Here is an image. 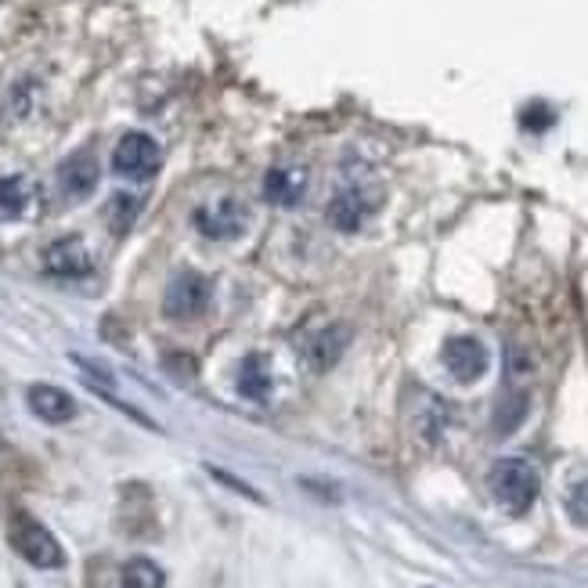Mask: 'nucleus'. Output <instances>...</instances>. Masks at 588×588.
Instances as JSON below:
<instances>
[{
	"label": "nucleus",
	"instance_id": "obj_11",
	"mask_svg": "<svg viewBox=\"0 0 588 588\" xmlns=\"http://www.w3.org/2000/svg\"><path fill=\"white\" fill-rule=\"evenodd\" d=\"M30 408L36 419L52 422V427H61V422H69L72 416H77V402L61 391V386H52V383H36L30 386Z\"/></svg>",
	"mask_w": 588,
	"mask_h": 588
},
{
	"label": "nucleus",
	"instance_id": "obj_3",
	"mask_svg": "<svg viewBox=\"0 0 588 588\" xmlns=\"http://www.w3.org/2000/svg\"><path fill=\"white\" fill-rule=\"evenodd\" d=\"M8 542L36 570H55L66 563L58 538L47 531L41 520L26 517V512H15V520H11V528H8Z\"/></svg>",
	"mask_w": 588,
	"mask_h": 588
},
{
	"label": "nucleus",
	"instance_id": "obj_10",
	"mask_svg": "<svg viewBox=\"0 0 588 588\" xmlns=\"http://www.w3.org/2000/svg\"><path fill=\"white\" fill-rule=\"evenodd\" d=\"M347 343H350V329H347V325H325V329L310 336V343L304 347V361L315 372H329L336 361L343 358Z\"/></svg>",
	"mask_w": 588,
	"mask_h": 588
},
{
	"label": "nucleus",
	"instance_id": "obj_4",
	"mask_svg": "<svg viewBox=\"0 0 588 588\" xmlns=\"http://www.w3.org/2000/svg\"><path fill=\"white\" fill-rule=\"evenodd\" d=\"M210 296H214V285H210L206 274L181 271L173 274L167 293H162V315L170 321H192L210 307Z\"/></svg>",
	"mask_w": 588,
	"mask_h": 588
},
{
	"label": "nucleus",
	"instance_id": "obj_7",
	"mask_svg": "<svg viewBox=\"0 0 588 588\" xmlns=\"http://www.w3.org/2000/svg\"><path fill=\"white\" fill-rule=\"evenodd\" d=\"M444 369L455 375L459 383H477L487 372V347L473 336H452L441 350Z\"/></svg>",
	"mask_w": 588,
	"mask_h": 588
},
{
	"label": "nucleus",
	"instance_id": "obj_8",
	"mask_svg": "<svg viewBox=\"0 0 588 588\" xmlns=\"http://www.w3.org/2000/svg\"><path fill=\"white\" fill-rule=\"evenodd\" d=\"M310 173L299 162H279L264 173V199L271 206H299V199L307 195Z\"/></svg>",
	"mask_w": 588,
	"mask_h": 588
},
{
	"label": "nucleus",
	"instance_id": "obj_15",
	"mask_svg": "<svg viewBox=\"0 0 588 588\" xmlns=\"http://www.w3.org/2000/svg\"><path fill=\"white\" fill-rule=\"evenodd\" d=\"M162 581H167L162 570L145 556H137L123 567V588H162Z\"/></svg>",
	"mask_w": 588,
	"mask_h": 588
},
{
	"label": "nucleus",
	"instance_id": "obj_2",
	"mask_svg": "<svg viewBox=\"0 0 588 588\" xmlns=\"http://www.w3.org/2000/svg\"><path fill=\"white\" fill-rule=\"evenodd\" d=\"M487 487H491L498 506L512 512V517H520L538 498V473L531 462H523V459H498L491 473H487Z\"/></svg>",
	"mask_w": 588,
	"mask_h": 588
},
{
	"label": "nucleus",
	"instance_id": "obj_13",
	"mask_svg": "<svg viewBox=\"0 0 588 588\" xmlns=\"http://www.w3.org/2000/svg\"><path fill=\"white\" fill-rule=\"evenodd\" d=\"M239 394L249 402H268L271 394V369L264 354H249L239 365Z\"/></svg>",
	"mask_w": 588,
	"mask_h": 588
},
{
	"label": "nucleus",
	"instance_id": "obj_14",
	"mask_svg": "<svg viewBox=\"0 0 588 588\" xmlns=\"http://www.w3.org/2000/svg\"><path fill=\"white\" fill-rule=\"evenodd\" d=\"M30 206V184L22 178H0V224L19 220Z\"/></svg>",
	"mask_w": 588,
	"mask_h": 588
},
{
	"label": "nucleus",
	"instance_id": "obj_1",
	"mask_svg": "<svg viewBox=\"0 0 588 588\" xmlns=\"http://www.w3.org/2000/svg\"><path fill=\"white\" fill-rule=\"evenodd\" d=\"M383 203V184L372 178L365 162H350L343 167V184L336 188V195L325 206V220L336 231H358L361 220L372 217Z\"/></svg>",
	"mask_w": 588,
	"mask_h": 588
},
{
	"label": "nucleus",
	"instance_id": "obj_5",
	"mask_svg": "<svg viewBox=\"0 0 588 588\" xmlns=\"http://www.w3.org/2000/svg\"><path fill=\"white\" fill-rule=\"evenodd\" d=\"M159 145L152 142L148 134L134 131V134H123L116 152H112V170L120 173V178H131V181H148L152 173L159 170Z\"/></svg>",
	"mask_w": 588,
	"mask_h": 588
},
{
	"label": "nucleus",
	"instance_id": "obj_9",
	"mask_svg": "<svg viewBox=\"0 0 588 588\" xmlns=\"http://www.w3.org/2000/svg\"><path fill=\"white\" fill-rule=\"evenodd\" d=\"M44 271L55 274V279H83V274H91V253H87L83 239H77V235L55 239L44 249Z\"/></svg>",
	"mask_w": 588,
	"mask_h": 588
},
{
	"label": "nucleus",
	"instance_id": "obj_12",
	"mask_svg": "<svg viewBox=\"0 0 588 588\" xmlns=\"http://www.w3.org/2000/svg\"><path fill=\"white\" fill-rule=\"evenodd\" d=\"M58 184L66 188V195H91L94 188H98V162L91 152H77V156H69L66 162L58 167Z\"/></svg>",
	"mask_w": 588,
	"mask_h": 588
},
{
	"label": "nucleus",
	"instance_id": "obj_17",
	"mask_svg": "<svg viewBox=\"0 0 588 588\" xmlns=\"http://www.w3.org/2000/svg\"><path fill=\"white\" fill-rule=\"evenodd\" d=\"M549 123H553V112H549L545 105H531L528 112H523V127L528 131H545Z\"/></svg>",
	"mask_w": 588,
	"mask_h": 588
},
{
	"label": "nucleus",
	"instance_id": "obj_16",
	"mask_svg": "<svg viewBox=\"0 0 588 588\" xmlns=\"http://www.w3.org/2000/svg\"><path fill=\"white\" fill-rule=\"evenodd\" d=\"M567 512H570V520L578 523V528H588V480H581V484L570 487Z\"/></svg>",
	"mask_w": 588,
	"mask_h": 588
},
{
	"label": "nucleus",
	"instance_id": "obj_6",
	"mask_svg": "<svg viewBox=\"0 0 588 588\" xmlns=\"http://www.w3.org/2000/svg\"><path fill=\"white\" fill-rule=\"evenodd\" d=\"M195 228L214 242H231L249 228V210L239 199H220V203L195 210Z\"/></svg>",
	"mask_w": 588,
	"mask_h": 588
}]
</instances>
